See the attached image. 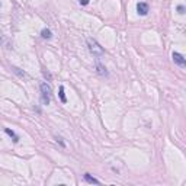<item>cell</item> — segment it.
<instances>
[{
  "mask_svg": "<svg viewBox=\"0 0 186 186\" xmlns=\"http://www.w3.org/2000/svg\"><path fill=\"white\" fill-rule=\"evenodd\" d=\"M87 48H89V51L95 55V57H97V58H100L102 55L105 54L103 48L99 45V42H97L96 39H93V38H87Z\"/></svg>",
  "mask_w": 186,
  "mask_h": 186,
  "instance_id": "6da1fadb",
  "label": "cell"
},
{
  "mask_svg": "<svg viewBox=\"0 0 186 186\" xmlns=\"http://www.w3.org/2000/svg\"><path fill=\"white\" fill-rule=\"evenodd\" d=\"M39 89H41V100H42V103L48 105L50 100H51V95H52V90H51V87H50V84L41 83Z\"/></svg>",
  "mask_w": 186,
  "mask_h": 186,
  "instance_id": "7a4b0ae2",
  "label": "cell"
},
{
  "mask_svg": "<svg viewBox=\"0 0 186 186\" xmlns=\"http://www.w3.org/2000/svg\"><path fill=\"white\" fill-rule=\"evenodd\" d=\"M171 58H173V61H175V64H178V66H180V67H185L186 66V60L182 54L173 52V54H171Z\"/></svg>",
  "mask_w": 186,
  "mask_h": 186,
  "instance_id": "3957f363",
  "label": "cell"
},
{
  "mask_svg": "<svg viewBox=\"0 0 186 186\" xmlns=\"http://www.w3.org/2000/svg\"><path fill=\"white\" fill-rule=\"evenodd\" d=\"M137 12H138V15L145 16L147 13H148V5H147V3H144V2L137 3Z\"/></svg>",
  "mask_w": 186,
  "mask_h": 186,
  "instance_id": "277c9868",
  "label": "cell"
},
{
  "mask_svg": "<svg viewBox=\"0 0 186 186\" xmlns=\"http://www.w3.org/2000/svg\"><path fill=\"white\" fill-rule=\"evenodd\" d=\"M96 68H97V73H99V74H102V76H108V71H106V68H105L103 66H102V64L99 63V61L96 63Z\"/></svg>",
  "mask_w": 186,
  "mask_h": 186,
  "instance_id": "5b68a950",
  "label": "cell"
},
{
  "mask_svg": "<svg viewBox=\"0 0 186 186\" xmlns=\"http://www.w3.org/2000/svg\"><path fill=\"white\" fill-rule=\"evenodd\" d=\"M5 132H6V134H8L9 137H12V138H13V141H15V142H18V141H19V138H18V135H16L15 132L12 131V129H9V128H5Z\"/></svg>",
  "mask_w": 186,
  "mask_h": 186,
  "instance_id": "8992f818",
  "label": "cell"
},
{
  "mask_svg": "<svg viewBox=\"0 0 186 186\" xmlns=\"http://www.w3.org/2000/svg\"><path fill=\"white\" fill-rule=\"evenodd\" d=\"M60 99H61V102L63 103H66L67 102V99H66V93H64V86H60Z\"/></svg>",
  "mask_w": 186,
  "mask_h": 186,
  "instance_id": "52a82bcc",
  "label": "cell"
},
{
  "mask_svg": "<svg viewBox=\"0 0 186 186\" xmlns=\"http://www.w3.org/2000/svg\"><path fill=\"white\" fill-rule=\"evenodd\" d=\"M41 37L45 38V39H50V38L52 37V32L50 29H42V32H41Z\"/></svg>",
  "mask_w": 186,
  "mask_h": 186,
  "instance_id": "ba28073f",
  "label": "cell"
},
{
  "mask_svg": "<svg viewBox=\"0 0 186 186\" xmlns=\"http://www.w3.org/2000/svg\"><path fill=\"white\" fill-rule=\"evenodd\" d=\"M84 179H86L89 183H96V185L99 183V180H97V179H95V178H92L89 173H86V175H84Z\"/></svg>",
  "mask_w": 186,
  "mask_h": 186,
  "instance_id": "9c48e42d",
  "label": "cell"
},
{
  "mask_svg": "<svg viewBox=\"0 0 186 186\" xmlns=\"http://www.w3.org/2000/svg\"><path fill=\"white\" fill-rule=\"evenodd\" d=\"M178 10H179V13H180V15H183V13H185V8H183V6H179Z\"/></svg>",
  "mask_w": 186,
  "mask_h": 186,
  "instance_id": "30bf717a",
  "label": "cell"
},
{
  "mask_svg": "<svg viewBox=\"0 0 186 186\" xmlns=\"http://www.w3.org/2000/svg\"><path fill=\"white\" fill-rule=\"evenodd\" d=\"M80 3H82V5H87V3H89V0H82Z\"/></svg>",
  "mask_w": 186,
  "mask_h": 186,
  "instance_id": "8fae6325",
  "label": "cell"
},
{
  "mask_svg": "<svg viewBox=\"0 0 186 186\" xmlns=\"http://www.w3.org/2000/svg\"><path fill=\"white\" fill-rule=\"evenodd\" d=\"M2 41H3V39H2V37H0V44H2Z\"/></svg>",
  "mask_w": 186,
  "mask_h": 186,
  "instance_id": "7c38bea8",
  "label": "cell"
}]
</instances>
